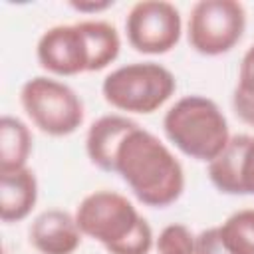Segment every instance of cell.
Instances as JSON below:
<instances>
[{
	"label": "cell",
	"instance_id": "obj_5",
	"mask_svg": "<svg viewBox=\"0 0 254 254\" xmlns=\"http://www.w3.org/2000/svg\"><path fill=\"white\" fill-rule=\"evenodd\" d=\"M20 103L34 127L50 137L75 133L85 117L79 95L67 83L50 75L30 77L20 89Z\"/></svg>",
	"mask_w": 254,
	"mask_h": 254
},
{
	"label": "cell",
	"instance_id": "obj_10",
	"mask_svg": "<svg viewBox=\"0 0 254 254\" xmlns=\"http://www.w3.org/2000/svg\"><path fill=\"white\" fill-rule=\"evenodd\" d=\"M81 230L75 216L62 208L40 212L28 230V240L38 254H73L81 244Z\"/></svg>",
	"mask_w": 254,
	"mask_h": 254
},
{
	"label": "cell",
	"instance_id": "obj_14",
	"mask_svg": "<svg viewBox=\"0 0 254 254\" xmlns=\"http://www.w3.org/2000/svg\"><path fill=\"white\" fill-rule=\"evenodd\" d=\"M81 30L89 46V71H101L111 65L121 52V38L113 24L105 20H81Z\"/></svg>",
	"mask_w": 254,
	"mask_h": 254
},
{
	"label": "cell",
	"instance_id": "obj_13",
	"mask_svg": "<svg viewBox=\"0 0 254 254\" xmlns=\"http://www.w3.org/2000/svg\"><path fill=\"white\" fill-rule=\"evenodd\" d=\"M32 153V133L30 127L14 117L2 115L0 119V173H14L28 167Z\"/></svg>",
	"mask_w": 254,
	"mask_h": 254
},
{
	"label": "cell",
	"instance_id": "obj_19",
	"mask_svg": "<svg viewBox=\"0 0 254 254\" xmlns=\"http://www.w3.org/2000/svg\"><path fill=\"white\" fill-rule=\"evenodd\" d=\"M113 4H115L113 0H79V2L71 0L69 2V6L79 14H99L107 8H111Z\"/></svg>",
	"mask_w": 254,
	"mask_h": 254
},
{
	"label": "cell",
	"instance_id": "obj_3",
	"mask_svg": "<svg viewBox=\"0 0 254 254\" xmlns=\"http://www.w3.org/2000/svg\"><path fill=\"white\" fill-rule=\"evenodd\" d=\"M163 131L183 155L204 163L218 157L232 137L216 101L196 93L177 99L167 109Z\"/></svg>",
	"mask_w": 254,
	"mask_h": 254
},
{
	"label": "cell",
	"instance_id": "obj_1",
	"mask_svg": "<svg viewBox=\"0 0 254 254\" xmlns=\"http://www.w3.org/2000/svg\"><path fill=\"white\" fill-rule=\"evenodd\" d=\"M111 173L119 175L135 198L151 208L171 206L185 190L181 161L157 135L139 123L115 147Z\"/></svg>",
	"mask_w": 254,
	"mask_h": 254
},
{
	"label": "cell",
	"instance_id": "obj_15",
	"mask_svg": "<svg viewBox=\"0 0 254 254\" xmlns=\"http://www.w3.org/2000/svg\"><path fill=\"white\" fill-rule=\"evenodd\" d=\"M232 109L242 123L254 127V44L240 60L238 81L232 91Z\"/></svg>",
	"mask_w": 254,
	"mask_h": 254
},
{
	"label": "cell",
	"instance_id": "obj_9",
	"mask_svg": "<svg viewBox=\"0 0 254 254\" xmlns=\"http://www.w3.org/2000/svg\"><path fill=\"white\" fill-rule=\"evenodd\" d=\"M212 187L230 196H254V135H232L208 163Z\"/></svg>",
	"mask_w": 254,
	"mask_h": 254
},
{
	"label": "cell",
	"instance_id": "obj_17",
	"mask_svg": "<svg viewBox=\"0 0 254 254\" xmlns=\"http://www.w3.org/2000/svg\"><path fill=\"white\" fill-rule=\"evenodd\" d=\"M194 238L196 234H192L187 224L171 222L161 228L159 236L155 238V248L159 254H192Z\"/></svg>",
	"mask_w": 254,
	"mask_h": 254
},
{
	"label": "cell",
	"instance_id": "obj_6",
	"mask_svg": "<svg viewBox=\"0 0 254 254\" xmlns=\"http://www.w3.org/2000/svg\"><path fill=\"white\" fill-rule=\"evenodd\" d=\"M246 8L236 0H198L187 22L189 46L200 56H222L244 36Z\"/></svg>",
	"mask_w": 254,
	"mask_h": 254
},
{
	"label": "cell",
	"instance_id": "obj_11",
	"mask_svg": "<svg viewBox=\"0 0 254 254\" xmlns=\"http://www.w3.org/2000/svg\"><path fill=\"white\" fill-rule=\"evenodd\" d=\"M38 202V179L24 167L14 173H0V218L6 224L22 222Z\"/></svg>",
	"mask_w": 254,
	"mask_h": 254
},
{
	"label": "cell",
	"instance_id": "obj_7",
	"mask_svg": "<svg viewBox=\"0 0 254 254\" xmlns=\"http://www.w3.org/2000/svg\"><path fill=\"white\" fill-rule=\"evenodd\" d=\"M129 46L147 56L169 54L181 40L183 18L175 4L165 0L135 2L125 18Z\"/></svg>",
	"mask_w": 254,
	"mask_h": 254
},
{
	"label": "cell",
	"instance_id": "obj_16",
	"mask_svg": "<svg viewBox=\"0 0 254 254\" xmlns=\"http://www.w3.org/2000/svg\"><path fill=\"white\" fill-rule=\"evenodd\" d=\"M218 230L232 254H254V208L232 212Z\"/></svg>",
	"mask_w": 254,
	"mask_h": 254
},
{
	"label": "cell",
	"instance_id": "obj_8",
	"mask_svg": "<svg viewBox=\"0 0 254 254\" xmlns=\"http://www.w3.org/2000/svg\"><path fill=\"white\" fill-rule=\"evenodd\" d=\"M36 58L52 75L69 77L89 71V46L81 24H58L48 28L38 40Z\"/></svg>",
	"mask_w": 254,
	"mask_h": 254
},
{
	"label": "cell",
	"instance_id": "obj_12",
	"mask_svg": "<svg viewBox=\"0 0 254 254\" xmlns=\"http://www.w3.org/2000/svg\"><path fill=\"white\" fill-rule=\"evenodd\" d=\"M135 125L137 121L129 119L127 115H119V113H109V115H101L99 119H95L89 125L87 135H85V153L91 165H95L97 169L105 173H111L115 147L119 145L123 135Z\"/></svg>",
	"mask_w": 254,
	"mask_h": 254
},
{
	"label": "cell",
	"instance_id": "obj_2",
	"mask_svg": "<svg viewBox=\"0 0 254 254\" xmlns=\"http://www.w3.org/2000/svg\"><path fill=\"white\" fill-rule=\"evenodd\" d=\"M73 216L81 234L99 242L107 254H149L155 246L147 218L117 190L89 192L81 198Z\"/></svg>",
	"mask_w": 254,
	"mask_h": 254
},
{
	"label": "cell",
	"instance_id": "obj_18",
	"mask_svg": "<svg viewBox=\"0 0 254 254\" xmlns=\"http://www.w3.org/2000/svg\"><path fill=\"white\" fill-rule=\"evenodd\" d=\"M192 254H232V250L224 244L218 226H210L196 234Z\"/></svg>",
	"mask_w": 254,
	"mask_h": 254
},
{
	"label": "cell",
	"instance_id": "obj_4",
	"mask_svg": "<svg viewBox=\"0 0 254 254\" xmlns=\"http://www.w3.org/2000/svg\"><path fill=\"white\" fill-rule=\"evenodd\" d=\"M175 73L157 62H133L105 75L103 99L125 113L149 115L161 109L175 93Z\"/></svg>",
	"mask_w": 254,
	"mask_h": 254
}]
</instances>
